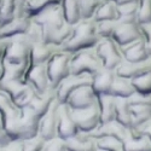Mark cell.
<instances>
[{
	"instance_id": "1",
	"label": "cell",
	"mask_w": 151,
	"mask_h": 151,
	"mask_svg": "<svg viewBox=\"0 0 151 151\" xmlns=\"http://www.w3.org/2000/svg\"><path fill=\"white\" fill-rule=\"evenodd\" d=\"M100 37L97 34L96 22L93 19H81L73 26V32L68 40L60 46L62 51L69 53H76L82 50L93 48Z\"/></svg>"
},
{
	"instance_id": "2",
	"label": "cell",
	"mask_w": 151,
	"mask_h": 151,
	"mask_svg": "<svg viewBox=\"0 0 151 151\" xmlns=\"http://www.w3.org/2000/svg\"><path fill=\"white\" fill-rule=\"evenodd\" d=\"M0 120L11 140H23L22 109L3 91H0Z\"/></svg>"
},
{
	"instance_id": "3",
	"label": "cell",
	"mask_w": 151,
	"mask_h": 151,
	"mask_svg": "<svg viewBox=\"0 0 151 151\" xmlns=\"http://www.w3.org/2000/svg\"><path fill=\"white\" fill-rule=\"evenodd\" d=\"M71 57H73V53L58 50L51 57V59L46 63L47 78H48L50 85H51L53 90H56L57 86L71 74L70 71Z\"/></svg>"
},
{
	"instance_id": "4",
	"label": "cell",
	"mask_w": 151,
	"mask_h": 151,
	"mask_svg": "<svg viewBox=\"0 0 151 151\" xmlns=\"http://www.w3.org/2000/svg\"><path fill=\"white\" fill-rule=\"evenodd\" d=\"M102 69V62L98 58L94 47L79 51L71 57L70 71L73 75H88L93 78Z\"/></svg>"
},
{
	"instance_id": "5",
	"label": "cell",
	"mask_w": 151,
	"mask_h": 151,
	"mask_svg": "<svg viewBox=\"0 0 151 151\" xmlns=\"http://www.w3.org/2000/svg\"><path fill=\"white\" fill-rule=\"evenodd\" d=\"M6 40L5 62L11 64H26L30 63L32 42L28 40L26 34L17 35Z\"/></svg>"
},
{
	"instance_id": "6",
	"label": "cell",
	"mask_w": 151,
	"mask_h": 151,
	"mask_svg": "<svg viewBox=\"0 0 151 151\" xmlns=\"http://www.w3.org/2000/svg\"><path fill=\"white\" fill-rule=\"evenodd\" d=\"M94 51L100 62H102L103 68L105 69L115 71L123 62L122 50L111 37L100 39L98 44L94 46Z\"/></svg>"
},
{
	"instance_id": "7",
	"label": "cell",
	"mask_w": 151,
	"mask_h": 151,
	"mask_svg": "<svg viewBox=\"0 0 151 151\" xmlns=\"http://www.w3.org/2000/svg\"><path fill=\"white\" fill-rule=\"evenodd\" d=\"M71 115L74 117V121L76 123L79 131L83 133H91L100 123L98 102L86 109H79V110L71 109Z\"/></svg>"
},
{
	"instance_id": "8",
	"label": "cell",
	"mask_w": 151,
	"mask_h": 151,
	"mask_svg": "<svg viewBox=\"0 0 151 151\" xmlns=\"http://www.w3.org/2000/svg\"><path fill=\"white\" fill-rule=\"evenodd\" d=\"M98 102V97L96 96L92 83H87L78 87L67 99L65 104L73 109V110H79V109H86Z\"/></svg>"
},
{
	"instance_id": "9",
	"label": "cell",
	"mask_w": 151,
	"mask_h": 151,
	"mask_svg": "<svg viewBox=\"0 0 151 151\" xmlns=\"http://www.w3.org/2000/svg\"><path fill=\"white\" fill-rule=\"evenodd\" d=\"M79 128L74 121L71 115V109L67 104L59 103L58 106V124H57V137L62 139H69V138L76 135L79 133Z\"/></svg>"
},
{
	"instance_id": "10",
	"label": "cell",
	"mask_w": 151,
	"mask_h": 151,
	"mask_svg": "<svg viewBox=\"0 0 151 151\" xmlns=\"http://www.w3.org/2000/svg\"><path fill=\"white\" fill-rule=\"evenodd\" d=\"M111 39L120 47L127 46L137 40L142 39L140 26L137 22H132V23L117 22V26L115 28V32L112 34Z\"/></svg>"
},
{
	"instance_id": "11",
	"label": "cell",
	"mask_w": 151,
	"mask_h": 151,
	"mask_svg": "<svg viewBox=\"0 0 151 151\" xmlns=\"http://www.w3.org/2000/svg\"><path fill=\"white\" fill-rule=\"evenodd\" d=\"M92 76L88 75H73L70 74L68 78H65L55 90L56 98L59 103L65 104L68 97L78 88V87L87 83H92Z\"/></svg>"
},
{
	"instance_id": "12",
	"label": "cell",
	"mask_w": 151,
	"mask_h": 151,
	"mask_svg": "<svg viewBox=\"0 0 151 151\" xmlns=\"http://www.w3.org/2000/svg\"><path fill=\"white\" fill-rule=\"evenodd\" d=\"M58 106L59 102L57 98L53 100L46 114L40 119L39 134L44 140H50L57 137V124H58Z\"/></svg>"
},
{
	"instance_id": "13",
	"label": "cell",
	"mask_w": 151,
	"mask_h": 151,
	"mask_svg": "<svg viewBox=\"0 0 151 151\" xmlns=\"http://www.w3.org/2000/svg\"><path fill=\"white\" fill-rule=\"evenodd\" d=\"M35 23H37L39 26H41L42 29H55V28H60L67 23L63 16V11L59 5L51 6L42 12H40L39 15H36L35 17L32 18Z\"/></svg>"
},
{
	"instance_id": "14",
	"label": "cell",
	"mask_w": 151,
	"mask_h": 151,
	"mask_svg": "<svg viewBox=\"0 0 151 151\" xmlns=\"http://www.w3.org/2000/svg\"><path fill=\"white\" fill-rule=\"evenodd\" d=\"M27 82L36 94H44L53 90L47 78L46 64L32 65L27 73Z\"/></svg>"
},
{
	"instance_id": "15",
	"label": "cell",
	"mask_w": 151,
	"mask_h": 151,
	"mask_svg": "<svg viewBox=\"0 0 151 151\" xmlns=\"http://www.w3.org/2000/svg\"><path fill=\"white\" fill-rule=\"evenodd\" d=\"M128 133H129V129L127 127H124L123 124L114 120V121L105 122V123H99L98 127L88 134L92 138H94L96 140L100 139V138H105V137H112V138H116V139L123 142V139L127 137Z\"/></svg>"
},
{
	"instance_id": "16",
	"label": "cell",
	"mask_w": 151,
	"mask_h": 151,
	"mask_svg": "<svg viewBox=\"0 0 151 151\" xmlns=\"http://www.w3.org/2000/svg\"><path fill=\"white\" fill-rule=\"evenodd\" d=\"M149 70H151V57L146 60L137 62V63H131V62L123 60L119 65V68L115 70V73L119 76L132 80Z\"/></svg>"
},
{
	"instance_id": "17",
	"label": "cell",
	"mask_w": 151,
	"mask_h": 151,
	"mask_svg": "<svg viewBox=\"0 0 151 151\" xmlns=\"http://www.w3.org/2000/svg\"><path fill=\"white\" fill-rule=\"evenodd\" d=\"M58 50H60V47L51 45V44H46V42L32 45L30 67L32 65H39V64H46Z\"/></svg>"
},
{
	"instance_id": "18",
	"label": "cell",
	"mask_w": 151,
	"mask_h": 151,
	"mask_svg": "<svg viewBox=\"0 0 151 151\" xmlns=\"http://www.w3.org/2000/svg\"><path fill=\"white\" fill-rule=\"evenodd\" d=\"M115 75L116 74L114 70H109L105 68L99 70L94 75L93 79H92V88H93L97 97L110 94L111 85L115 79Z\"/></svg>"
},
{
	"instance_id": "19",
	"label": "cell",
	"mask_w": 151,
	"mask_h": 151,
	"mask_svg": "<svg viewBox=\"0 0 151 151\" xmlns=\"http://www.w3.org/2000/svg\"><path fill=\"white\" fill-rule=\"evenodd\" d=\"M121 50H122L123 60L126 62L137 63V62H143L150 58V55L147 52L143 39L137 40L127 46H123L121 47Z\"/></svg>"
},
{
	"instance_id": "20",
	"label": "cell",
	"mask_w": 151,
	"mask_h": 151,
	"mask_svg": "<svg viewBox=\"0 0 151 151\" xmlns=\"http://www.w3.org/2000/svg\"><path fill=\"white\" fill-rule=\"evenodd\" d=\"M67 147L69 151H96L97 150V140L92 138L88 133L79 132L65 140Z\"/></svg>"
},
{
	"instance_id": "21",
	"label": "cell",
	"mask_w": 151,
	"mask_h": 151,
	"mask_svg": "<svg viewBox=\"0 0 151 151\" xmlns=\"http://www.w3.org/2000/svg\"><path fill=\"white\" fill-rule=\"evenodd\" d=\"M32 23V18L27 16L15 17L10 23L1 27V39H10L17 35L26 34Z\"/></svg>"
},
{
	"instance_id": "22",
	"label": "cell",
	"mask_w": 151,
	"mask_h": 151,
	"mask_svg": "<svg viewBox=\"0 0 151 151\" xmlns=\"http://www.w3.org/2000/svg\"><path fill=\"white\" fill-rule=\"evenodd\" d=\"M56 99V92L55 90H51L44 94H35L34 98L32 99V102L29 103L28 108L33 110L35 114L39 116L40 119L46 114L50 106L52 105L53 100Z\"/></svg>"
},
{
	"instance_id": "23",
	"label": "cell",
	"mask_w": 151,
	"mask_h": 151,
	"mask_svg": "<svg viewBox=\"0 0 151 151\" xmlns=\"http://www.w3.org/2000/svg\"><path fill=\"white\" fill-rule=\"evenodd\" d=\"M98 106H99V115L100 123H105L115 120V111H116V98L111 94L99 96L98 97Z\"/></svg>"
},
{
	"instance_id": "24",
	"label": "cell",
	"mask_w": 151,
	"mask_h": 151,
	"mask_svg": "<svg viewBox=\"0 0 151 151\" xmlns=\"http://www.w3.org/2000/svg\"><path fill=\"white\" fill-rule=\"evenodd\" d=\"M116 74V73H115ZM135 93L134 87L132 85V81L129 79H126L119 75H115V79L112 81L110 94L115 98H124L128 99Z\"/></svg>"
},
{
	"instance_id": "25",
	"label": "cell",
	"mask_w": 151,
	"mask_h": 151,
	"mask_svg": "<svg viewBox=\"0 0 151 151\" xmlns=\"http://www.w3.org/2000/svg\"><path fill=\"white\" fill-rule=\"evenodd\" d=\"M119 18V7L112 0H102L96 14L93 16L94 22L100 21H117Z\"/></svg>"
},
{
	"instance_id": "26",
	"label": "cell",
	"mask_w": 151,
	"mask_h": 151,
	"mask_svg": "<svg viewBox=\"0 0 151 151\" xmlns=\"http://www.w3.org/2000/svg\"><path fill=\"white\" fill-rule=\"evenodd\" d=\"M123 151H151V142L146 135L128 133L122 142Z\"/></svg>"
},
{
	"instance_id": "27",
	"label": "cell",
	"mask_w": 151,
	"mask_h": 151,
	"mask_svg": "<svg viewBox=\"0 0 151 151\" xmlns=\"http://www.w3.org/2000/svg\"><path fill=\"white\" fill-rule=\"evenodd\" d=\"M60 7L63 11V16L68 24L75 26L81 21L80 11V0H62Z\"/></svg>"
},
{
	"instance_id": "28",
	"label": "cell",
	"mask_w": 151,
	"mask_h": 151,
	"mask_svg": "<svg viewBox=\"0 0 151 151\" xmlns=\"http://www.w3.org/2000/svg\"><path fill=\"white\" fill-rule=\"evenodd\" d=\"M60 3L62 0H28L24 4V15L29 18H33L44 10L55 5H59Z\"/></svg>"
},
{
	"instance_id": "29",
	"label": "cell",
	"mask_w": 151,
	"mask_h": 151,
	"mask_svg": "<svg viewBox=\"0 0 151 151\" xmlns=\"http://www.w3.org/2000/svg\"><path fill=\"white\" fill-rule=\"evenodd\" d=\"M115 120L123 124L128 129L132 126V114H131V105L128 99L116 98V111H115Z\"/></svg>"
},
{
	"instance_id": "30",
	"label": "cell",
	"mask_w": 151,
	"mask_h": 151,
	"mask_svg": "<svg viewBox=\"0 0 151 151\" xmlns=\"http://www.w3.org/2000/svg\"><path fill=\"white\" fill-rule=\"evenodd\" d=\"M131 81L134 87L135 93L144 94V96H151V70L132 79Z\"/></svg>"
},
{
	"instance_id": "31",
	"label": "cell",
	"mask_w": 151,
	"mask_h": 151,
	"mask_svg": "<svg viewBox=\"0 0 151 151\" xmlns=\"http://www.w3.org/2000/svg\"><path fill=\"white\" fill-rule=\"evenodd\" d=\"M16 17V0H1L0 3V27Z\"/></svg>"
},
{
	"instance_id": "32",
	"label": "cell",
	"mask_w": 151,
	"mask_h": 151,
	"mask_svg": "<svg viewBox=\"0 0 151 151\" xmlns=\"http://www.w3.org/2000/svg\"><path fill=\"white\" fill-rule=\"evenodd\" d=\"M137 22L139 26L151 23V0H139L137 11Z\"/></svg>"
},
{
	"instance_id": "33",
	"label": "cell",
	"mask_w": 151,
	"mask_h": 151,
	"mask_svg": "<svg viewBox=\"0 0 151 151\" xmlns=\"http://www.w3.org/2000/svg\"><path fill=\"white\" fill-rule=\"evenodd\" d=\"M102 0H80L81 19H93L96 11Z\"/></svg>"
},
{
	"instance_id": "34",
	"label": "cell",
	"mask_w": 151,
	"mask_h": 151,
	"mask_svg": "<svg viewBox=\"0 0 151 151\" xmlns=\"http://www.w3.org/2000/svg\"><path fill=\"white\" fill-rule=\"evenodd\" d=\"M117 26V21H100L96 22V29L97 34L100 39H106L111 37L115 32V28Z\"/></svg>"
},
{
	"instance_id": "35",
	"label": "cell",
	"mask_w": 151,
	"mask_h": 151,
	"mask_svg": "<svg viewBox=\"0 0 151 151\" xmlns=\"http://www.w3.org/2000/svg\"><path fill=\"white\" fill-rule=\"evenodd\" d=\"M97 147L105 151H123L122 142L112 137H105L97 139Z\"/></svg>"
},
{
	"instance_id": "36",
	"label": "cell",
	"mask_w": 151,
	"mask_h": 151,
	"mask_svg": "<svg viewBox=\"0 0 151 151\" xmlns=\"http://www.w3.org/2000/svg\"><path fill=\"white\" fill-rule=\"evenodd\" d=\"M28 40L32 42V45L34 44H40V42H44V34H42V28L41 26H39L37 23H35L33 19H32V23L30 26L26 33Z\"/></svg>"
},
{
	"instance_id": "37",
	"label": "cell",
	"mask_w": 151,
	"mask_h": 151,
	"mask_svg": "<svg viewBox=\"0 0 151 151\" xmlns=\"http://www.w3.org/2000/svg\"><path fill=\"white\" fill-rule=\"evenodd\" d=\"M45 143L46 140H44L40 135L22 140V151H42Z\"/></svg>"
},
{
	"instance_id": "38",
	"label": "cell",
	"mask_w": 151,
	"mask_h": 151,
	"mask_svg": "<svg viewBox=\"0 0 151 151\" xmlns=\"http://www.w3.org/2000/svg\"><path fill=\"white\" fill-rule=\"evenodd\" d=\"M42 151H69L65 144V140L62 139V138H53V139H50L45 143Z\"/></svg>"
},
{
	"instance_id": "39",
	"label": "cell",
	"mask_w": 151,
	"mask_h": 151,
	"mask_svg": "<svg viewBox=\"0 0 151 151\" xmlns=\"http://www.w3.org/2000/svg\"><path fill=\"white\" fill-rule=\"evenodd\" d=\"M140 30H142V39H143L147 52L151 57V23L140 26Z\"/></svg>"
},
{
	"instance_id": "40",
	"label": "cell",
	"mask_w": 151,
	"mask_h": 151,
	"mask_svg": "<svg viewBox=\"0 0 151 151\" xmlns=\"http://www.w3.org/2000/svg\"><path fill=\"white\" fill-rule=\"evenodd\" d=\"M10 142H11L10 137L7 135V133H6L5 128H4L1 121H0V147H5Z\"/></svg>"
},
{
	"instance_id": "41",
	"label": "cell",
	"mask_w": 151,
	"mask_h": 151,
	"mask_svg": "<svg viewBox=\"0 0 151 151\" xmlns=\"http://www.w3.org/2000/svg\"><path fill=\"white\" fill-rule=\"evenodd\" d=\"M5 50H6V40H0V78L3 75V68H4V59H5Z\"/></svg>"
},
{
	"instance_id": "42",
	"label": "cell",
	"mask_w": 151,
	"mask_h": 151,
	"mask_svg": "<svg viewBox=\"0 0 151 151\" xmlns=\"http://www.w3.org/2000/svg\"><path fill=\"white\" fill-rule=\"evenodd\" d=\"M4 151H22V140H11L4 147Z\"/></svg>"
},
{
	"instance_id": "43",
	"label": "cell",
	"mask_w": 151,
	"mask_h": 151,
	"mask_svg": "<svg viewBox=\"0 0 151 151\" xmlns=\"http://www.w3.org/2000/svg\"><path fill=\"white\" fill-rule=\"evenodd\" d=\"M116 5H123V4H128V3H133L137 1V0H112Z\"/></svg>"
},
{
	"instance_id": "44",
	"label": "cell",
	"mask_w": 151,
	"mask_h": 151,
	"mask_svg": "<svg viewBox=\"0 0 151 151\" xmlns=\"http://www.w3.org/2000/svg\"><path fill=\"white\" fill-rule=\"evenodd\" d=\"M0 40H1V27H0Z\"/></svg>"
},
{
	"instance_id": "45",
	"label": "cell",
	"mask_w": 151,
	"mask_h": 151,
	"mask_svg": "<svg viewBox=\"0 0 151 151\" xmlns=\"http://www.w3.org/2000/svg\"><path fill=\"white\" fill-rule=\"evenodd\" d=\"M96 151H105V150H102V149H98V147H97V150H96Z\"/></svg>"
},
{
	"instance_id": "46",
	"label": "cell",
	"mask_w": 151,
	"mask_h": 151,
	"mask_svg": "<svg viewBox=\"0 0 151 151\" xmlns=\"http://www.w3.org/2000/svg\"><path fill=\"white\" fill-rule=\"evenodd\" d=\"M0 121H1V120H0Z\"/></svg>"
}]
</instances>
